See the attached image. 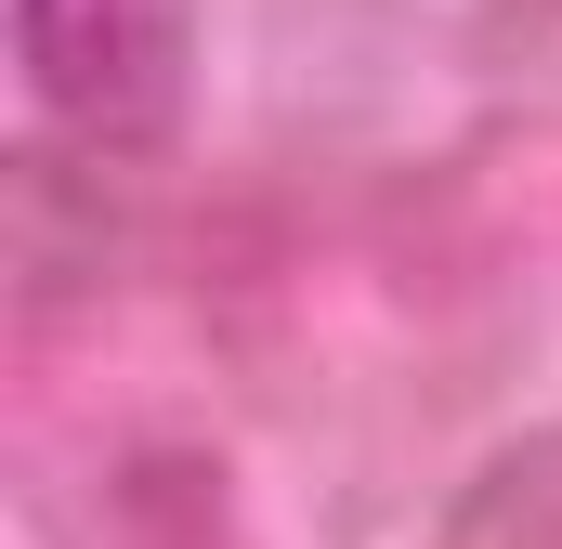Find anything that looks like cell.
Instances as JSON below:
<instances>
[{"mask_svg":"<svg viewBox=\"0 0 562 549\" xmlns=\"http://www.w3.org/2000/svg\"><path fill=\"white\" fill-rule=\"evenodd\" d=\"M196 79V0H26V92L79 144H157Z\"/></svg>","mask_w":562,"mask_h":549,"instance_id":"cell-1","label":"cell"}]
</instances>
